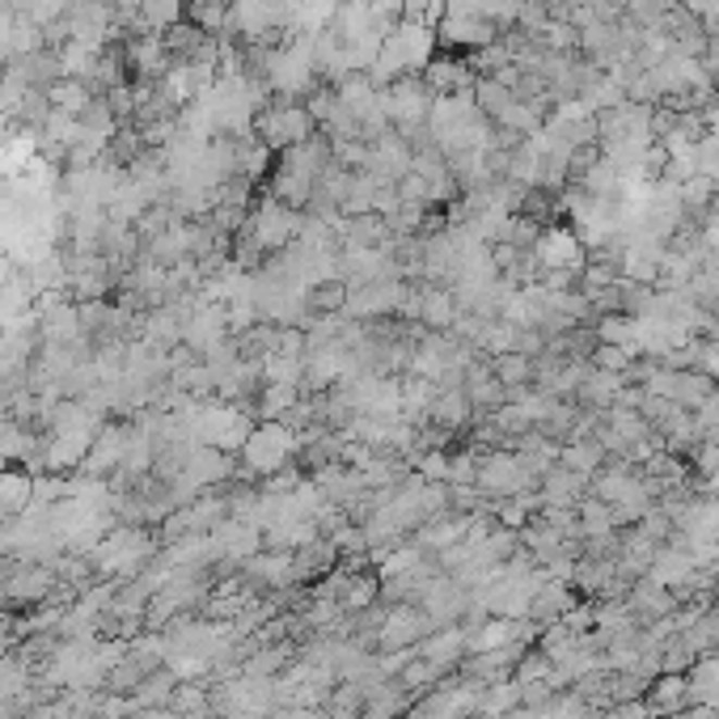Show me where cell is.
I'll return each instance as SVG.
<instances>
[{
    "mask_svg": "<svg viewBox=\"0 0 719 719\" xmlns=\"http://www.w3.org/2000/svg\"><path fill=\"white\" fill-rule=\"evenodd\" d=\"M537 259L546 266H580V246L568 233H546L537 246Z\"/></svg>",
    "mask_w": 719,
    "mask_h": 719,
    "instance_id": "ba28073f",
    "label": "cell"
},
{
    "mask_svg": "<svg viewBox=\"0 0 719 719\" xmlns=\"http://www.w3.org/2000/svg\"><path fill=\"white\" fill-rule=\"evenodd\" d=\"M0 517H4V512H0Z\"/></svg>",
    "mask_w": 719,
    "mask_h": 719,
    "instance_id": "7c38bea8",
    "label": "cell"
},
{
    "mask_svg": "<svg viewBox=\"0 0 719 719\" xmlns=\"http://www.w3.org/2000/svg\"><path fill=\"white\" fill-rule=\"evenodd\" d=\"M47 98H51V111H64V114H73V119H80V111H85L98 94H94V85L80 80V76H60V80L47 89Z\"/></svg>",
    "mask_w": 719,
    "mask_h": 719,
    "instance_id": "52a82bcc",
    "label": "cell"
},
{
    "mask_svg": "<svg viewBox=\"0 0 719 719\" xmlns=\"http://www.w3.org/2000/svg\"><path fill=\"white\" fill-rule=\"evenodd\" d=\"M178 22H187V0H140L136 22H132V35H165Z\"/></svg>",
    "mask_w": 719,
    "mask_h": 719,
    "instance_id": "5b68a950",
    "label": "cell"
},
{
    "mask_svg": "<svg viewBox=\"0 0 719 719\" xmlns=\"http://www.w3.org/2000/svg\"><path fill=\"white\" fill-rule=\"evenodd\" d=\"M250 127H255V136H259V145L266 152H288L293 145H301L309 140L313 132H318V123L309 119L301 102H288V98H266L263 107H255V119H250Z\"/></svg>",
    "mask_w": 719,
    "mask_h": 719,
    "instance_id": "6da1fadb",
    "label": "cell"
},
{
    "mask_svg": "<svg viewBox=\"0 0 719 719\" xmlns=\"http://www.w3.org/2000/svg\"><path fill=\"white\" fill-rule=\"evenodd\" d=\"M102 4H111V9H114V4H119V0H102Z\"/></svg>",
    "mask_w": 719,
    "mask_h": 719,
    "instance_id": "8fae6325",
    "label": "cell"
},
{
    "mask_svg": "<svg viewBox=\"0 0 719 719\" xmlns=\"http://www.w3.org/2000/svg\"><path fill=\"white\" fill-rule=\"evenodd\" d=\"M427 631H432V613L411 606V602H398V606L381 618L377 647H385V652H394V647H411V644H419Z\"/></svg>",
    "mask_w": 719,
    "mask_h": 719,
    "instance_id": "3957f363",
    "label": "cell"
},
{
    "mask_svg": "<svg viewBox=\"0 0 719 719\" xmlns=\"http://www.w3.org/2000/svg\"><path fill=\"white\" fill-rule=\"evenodd\" d=\"M394 190H398V203H432V190H427V183L419 178L416 170H407V174L394 183Z\"/></svg>",
    "mask_w": 719,
    "mask_h": 719,
    "instance_id": "30bf717a",
    "label": "cell"
},
{
    "mask_svg": "<svg viewBox=\"0 0 719 719\" xmlns=\"http://www.w3.org/2000/svg\"><path fill=\"white\" fill-rule=\"evenodd\" d=\"M347 309V284L339 275H326V280H313L301 293V331L318 318H339Z\"/></svg>",
    "mask_w": 719,
    "mask_h": 719,
    "instance_id": "277c9868",
    "label": "cell"
},
{
    "mask_svg": "<svg viewBox=\"0 0 719 719\" xmlns=\"http://www.w3.org/2000/svg\"><path fill=\"white\" fill-rule=\"evenodd\" d=\"M297 449H301V436H297L288 423L263 419V423L250 427V436H246V445H241V457H246V466H250L255 474L271 479V474H280V470L293 466Z\"/></svg>",
    "mask_w": 719,
    "mask_h": 719,
    "instance_id": "7a4b0ae2",
    "label": "cell"
},
{
    "mask_svg": "<svg viewBox=\"0 0 719 719\" xmlns=\"http://www.w3.org/2000/svg\"><path fill=\"white\" fill-rule=\"evenodd\" d=\"M26 495H30V479L26 474H0V512L22 508Z\"/></svg>",
    "mask_w": 719,
    "mask_h": 719,
    "instance_id": "9c48e42d",
    "label": "cell"
},
{
    "mask_svg": "<svg viewBox=\"0 0 719 719\" xmlns=\"http://www.w3.org/2000/svg\"><path fill=\"white\" fill-rule=\"evenodd\" d=\"M127 441H132V432L127 427H98V436H94V445H89V454H85V470H94V474H102V470H111V466H123V457H127Z\"/></svg>",
    "mask_w": 719,
    "mask_h": 719,
    "instance_id": "8992f818",
    "label": "cell"
}]
</instances>
